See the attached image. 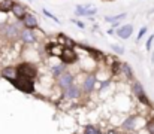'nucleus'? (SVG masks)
Returning <instances> with one entry per match:
<instances>
[{
    "label": "nucleus",
    "instance_id": "f257e3e1",
    "mask_svg": "<svg viewBox=\"0 0 154 134\" xmlns=\"http://www.w3.org/2000/svg\"><path fill=\"white\" fill-rule=\"evenodd\" d=\"M12 84H14L15 88H18L20 91H23V92H33V89H35L33 81H32L30 76L18 75V78L15 81H12Z\"/></svg>",
    "mask_w": 154,
    "mask_h": 134
},
{
    "label": "nucleus",
    "instance_id": "f03ea898",
    "mask_svg": "<svg viewBox=\"0 0 154 134\" xmlns=\"http://www.w3.org/2000/svg\"><path fill=\"white\" fill-rule=\"evenodd\" d=\"M75 13L78 16H93L97 13V9L93 4H78L75 7Z\"/></svg>",
    "mask_w": 154,
    "mask_h": 134
},
{
    "label": "nucleus",
    "instance_id": "7ed1b4c3",
    "mask_svg": "<svg viewBox=\"0 0 154 134\" xmlns=\"http://www.w3.org/2000/svg\"><path fill=\"white\" fill-rule=\"evenodd\" d=\"M60 58L63 60V63H66V64H70V63L76 61V54L73 52V49H72V48H64V51H63V55H61Z\"/></svg>",
    "mask_w": 154,
    "mask_h": 134
},
{
    "label": "nucleus",
    "instance_id": "20e7f679",
    "mask_svg": "<svg viewBox=\"0 0 154 134\" xmlns=\"http://www.w3.org/2000/svg\"><path fill=\"white\" fill-rule=\"evenodd\" d=\"M18 75H24V76L33 78V76H36V69L33 66H30V64H21L18 67Z\"/></svg>",
    "mask_w": 154,
    "mask_h": 134
},
{
    "label": "nucleus",
    "instance_id": "39448f33",
    "mask_svg": "<svg viewBox=\"0 0 154 134\" xmlns=\"http://www.w3.org/2000/svg\"><path fill=\"white\" fill-rule=\"evenodd\" d=\"M2 75H3V78H6L8 81H15L17 78H18V69H14V67H8V69H3V72H2Z\"/></svg>",
    "mask_w": 154,
    "mask_h": 134
},
{
    "label": "nucleus",
    "instance_id": "423d86ee",
    "mask_svg": "<svg viewBox=\"0 0 154 134\" xmlns=\"http://www.w3.org/2000/svg\"><path fill=\"white\" fill-rule=\"evenodd\" d=\"M48 51L54 57H61L64 48H63V45H60V43H48Z\"/></svg>",
    "mask_w": 154,
    "mask_h": 134
},
{
    "label": "nucleus",
    "instance_id": "0eeeda50",
    "mask_svg": "<svg viewBox=\"0 0 154 134\" xmlns=\"http://www.w3.org/2000/svg\"><path fill=\"white\" fill-rule=\"evenodd\" d=\"M133 92H135V95H136L142 103L148 104V100H147V97H145V94H144V89H142V87H141V84H138V82L133 84Z\"/></svg>",
    "mask_w": 154,
    "mask_h": 134
},
{
    "label": "nucleus",
    "instance_id": "6e6552de",
    "mask_svg": "<svg viewBox=\"0 0 154 134\" xmlns=\"http://www.w3.org/2000/svg\"><path fill=\"white\" fill-rule=\"evenodd\" d=\"M132 31H133V27H132L130 24H127V25H123L121 28H118L117 34H118V37H121V39H129L130 34H132Z\"/></svg>",
    "mask_w": 154,
    "mask_h": 134
},
{
    "label": "nucleus",
    "instance_id": "1a4fd4ad",
    "mask_svg": "<svg viewBox=\"0 0 154 134\" xmlns=\"http://www.w3.org/2000/svg\"><path fill=\"white\" fill-rule=\"evenodd\" d=\"M12 12H14V15L18 18V19H23L27 13H26V7L24 6H21V4H18V3H14V6H12Z\"/></svg>",
    "mask_w": 154,
    "mask_h": 134
},
{
    "label": "nucleus",
    "instance_id": "9d476101",
    "mask_svg": "<svg viewBox=\"0 0 154 134\" xmlns=\"http://www.w3.org/2000/svg\"><path fill=\"white\" fill-rule=\"evenodd\" d=\"M60 85L64 89L69 88L70 85H73V78H72V75H69V73L61 75V76H60Z\"/></svg>",
    "mask_w": 154,
    "mask_h": 134
},
{
    "label": "nucleus",
    "instance_id": "9b49d317",
    "mask_svg": "<svg viewBox=\"0 0 154 134\" xmlns=\"http://www.w3.org/2000/svg\"><path fill=\"white\" fill-rule=\"evenodd\" d=\"M23 21H24V25L27 28H36L38 27V21H36V18L33 15H26L23 18Z\"/></svg>",
    "mask_w": 154,
    "mask_h": 134
},
{
    "label": "nucleus",
    "instance_id": "f8f14e48",
    "mask_svg": "<svg viewBox=\"0 0 154 134\" xmlns=\"http://www.w3.org/2000/svg\"><path fill=\"white\" fill-rule=\"evenodd\" d=\"M64 95H66L67 98H76V97H79V88L70 85L69 88H66V94H64Z\"/></svg>",
    "mask_w": 154,
    "mask_h": 134
},
{
    "label": "nucleus",
    "instance_id": "ddd939ff",
    "mask_svg": "<svg viewBox=\"0 0 154 134\" xmlns=\"http://www.w3.org/2000/svg\"><path fill=\"white\" fill-rule=\"evenodd\" d=\"M94 84H96V78H94V76H88V78L85 79V82H84V91H85V92L93 91Z\"/></svg>",
    "mask_w": 154,
    "mask_h": 134
},
{
    "label": "nucleus",
    "instance_id": "4468645a",
    "mask_svg": "<svg viewBox=\"0 0 154 134\" xmlns=\"http://www.w3.org/2000/svg\"><path fill=\"white\" fill-rule=\"evenodd\" d=\"M23 40L24 42H27V43H33L35 40H36V37H35V34L30 31V30H26V31H23Z\"/></svg>",
    "mask_w": 154,
    "mask_h": 134
},
{
    "label": "nucleus",
    "instance_id": "2eb2a0df",
    "mask_svg": "<svg viewBox=\"0 0 154 134\" xmlns=\"http://www.w3.org/2000/svg\"><path fill=\"white\" fill-rule=\"evenodd\" d=\"M58 43L60 45H64L66 48H73V42L69 39V37H66V36H63V34H60L58 36Z\"/></svg>",
    "mask_w": 154,
    "mask_h": 134
},
{
    "label": "nucleus",
    "instance_id": "dca6fc26",
    "mask_svg": "<svg viewBox=\"0 0 154 134\" xmlns=\"http://www.w3.org/2000/svg\"><path fill=\"white\" fill-rule=\"evenodd\" d=\"M126 18V13H118V15H114V16H105V21L108 22H117L118 19H124Z\"/></svg>",
    "mask_w": 154,
    "mask_h": 134
},
{
    "label": "nucleus",
    "instance_id": "f3484780",
    "mask_svg": "<svg viewBox=\"0 0 154 134\" xmlns=\"http://www.w3.org/2000/svg\"><path fill=\"white\" fill-rule=\"evenodd\" d=\"M135 116H130L129 119H126L124 122H123V128H126V130H132L133 128V125H135Z\"/></svg>",
    "mask_w": 154,
    "mask_h": 134
},
{
    "label": "nucleus",
    "instance_id": "a211bd4d",
    "mask_svg": "<svg viewBox=\"0 0 154 134\" xmlns=\"http://www.w3.org/2000/svg\"><path fill=\"white\" fill-rule=\"evenodd\" d=\"M12 6H14V1H11V0H5V1H2L0 3V7H2V10H12Z\"/></svg>",
    "mask_w": 154,
    "mask_h": 134
},
{
    "label": "nucleus",
    "instance_id": "6ab92c4d",
    "mask_svg": "<svg viewBox=\"0 0 154 134\" xmlns=\"http://www.w3.org/2000/svg\"><path fill=\"white\" fill-rule=\"evenodd\" d=\"M85 134H102V133H100L99 128H96V127H93V125H88V127L85 128Z\"/></svg>",
    "mask_w": 154,
    "mask_h": 134
},
{
    "label": "nucleus",
    "instance_id": "aec40b11",
    "mask_svg": "<svg viewBox=\"0 0 154 134\" xmlns=\"http://www.w3.org/2000/svg\"><path fill=\"white\" fill-rule=\"evenodd\" d=\"M44 13H45V15H47V16H48V18H51L52 21H55V22H57V24H60V21H58V18H57V16H55V15H52L51 12H48V10H47V9H44Z\"/></svg>",
    "mask_w": 154,
    "mask_h": 134
},
{
    "label": "nucleus",
    "instance_id": "412c9836",
    "mask_svg": "<svg viewBox=\"0 0 154 134\" xmlns=\"http://www.w3.org/2000/svg\"><path fill=\"white\" fill-rule=\"evenodd\" d=\"M63 69H64L63 66H55V67L52 69V75H54V76H58V75L63 72Z\"/></svg>",
    "mask_w": 154,
    "mask_h": 134
},
{
    "label": "nucleus",
    "instance_id": "4be33fe9",
    "mask_svg": "<svg viewBox=\"0 0 154 134\" xmlns=\"http://www.w3.org/2000/svg\"><path fill=\"white\" fill-rule=\"evenodd\" d=\"M111 48H112L114 51H117L118 54H123V52H124V49H123V48H120V46H117V45H112Z\"/></svg>",
    "mask_w": 154,
    "mask_h": 134
},
{
    "label": "nucleus",
    "instance_id": "5701e85b",
    "mask_svg": "<svg viewBox=\"0 0 154 134\" xmlns=\"http://www.w3.org/2000/svg\"><path fill=\"white\" fill-rule=\"evenodd\" d=\"M123 70L126 72V75H127L129 78L132 76V73H130V69H129V66H127V64H123Z\"/></svg>",
    "mask_w": 154,
    "mask_h": 134
},
{
    "label": "nucleus",
    "instance_id": "b1692460",
    "mask_svg": "<svg viewBox=\"0 0 154 134\" xmlns=\"http://www.w3.org/2000/svg\"><path fill=\"white\" fill-rule=\"evenodd\" d=\"M145 31H147V27H142V28L139 30V33H138V39H141V37L145 34Z\"/></svg>",
    "mask_w": 154,
    "mask_h": 134
},
{
    "label": "nucleus",
    "instance_id": "393cba45",
    "mask_svg": "<svg viewBox=\"0 0 154 134\" xmlns=\"http://www.w3.org/2000/svg\"><path fill=\"white\" fill-rule=\"evenodd\" d=\"M148 131L151 134H154V122H150V124H148Z\"/></svg>",
    "mask_w": 154,
    "mask_h": 134
},
{
    "label": "nucleus",
    "instance_id": "a878e982",
    "mask_svg": "<svg viewBox=\"0 0 154 134\" xmlns=\"http://www.w3.org/2000/svg\"><path fill=\"white\" fill-rule=\"evenodd\" d=\"M153 39H154V36H151L148 40H147V49H150L151 48V43H153Z\"/></svg>",
    "mask_w": 154,
    "mask_h": 134
},
{
    "label": "nucleus",
    "instance_id": "bb28decb",
    "mask_svg": "<svg viewBox=\"0 0 154 134\" xmlns=\"http://www.w3.org/2000/svg\"><path fill=\"white\" fill-rule=\"evenodd\" d=\"M72 22H75V24H76L78 27H81V28H84V24H82V22H79V21H75V19H73Z\"/></svg>",
    "mask_w": 154,
    "mask_h": 134
},
{
    "label": "nucleus",
    "instance_id": "cd10ccee",
    "mask_svg": "<svg viewBox=\"0 0 154 134\" xmlns=\"http://www.w3.org/2000/svg\"><path fill=\"white\" fill-rule=\"evenodd\" d=\"M106 134H118V133H117V131H114V130H109Z\"/></svg>",
    "mask_w": 154,
    "mask_h": 134
},
{
    "label": "nucleus",
    "instance_id": "c85d7f7f",
    "mask_svg": "<svg viewBox=\"0 0 154 134\" xmlns=\"http://www.w3.org/2000/svg\"><path fill=\"white\" fill-rule=\"evenodd\" d=\"M29 1H33V0H29Z\"/></svg>",
    "mask_w": 154,
    "mask_h": 134
}]
</instances>
